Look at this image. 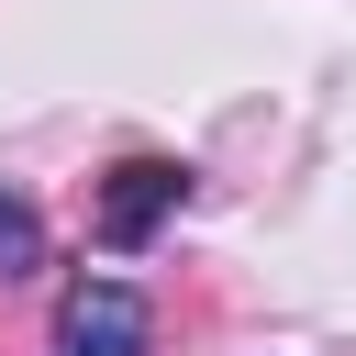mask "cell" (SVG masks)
Instances as JSON below:
<instances>
[{"instance_id": "obj_1", "label": "cell", "mask_w": 356, "mask_h": 356, "mask_svg": "<svg viewBox=\"0 0 356 356\" xmlns=\"http://www.w3.org/2000/svg\"><path fill=\"white\" fill-rule=\"evenodd\" d=\"M178 200H189V167L178 156H122L100 178V200H89V234L111 256H134V245H156V222H178Z\"/></svg>"}, {"instance_id": "obj_2", "label": "cell", "mask_w": 356, "mask_h": 356, "mask_svg": "<svg viewBox=\"0 0 356 356\" xmlns=\"http://www.w3.org/2000/svg\"><path fill=\"white\" fill-rule=\"evenodd\" d=\"M145 345H156L145 289H122V278H78V289L56 300V356H145Z\"/></svg>"}, {"instance_id": "obj_3", "label": "cell", "mask_w": 356, "mask_h": 356, "mask_svg": "<svg viewBox=\"0 0 356 356\" xmlns=\"http://www.w3.org/2000/svg\"><path fill=\"white\" fill-rule=\"evenodd\" d=\"M33 256H44V222H33V200H22V189H0V278H22Z\"/></svg>"}]
</instances>
